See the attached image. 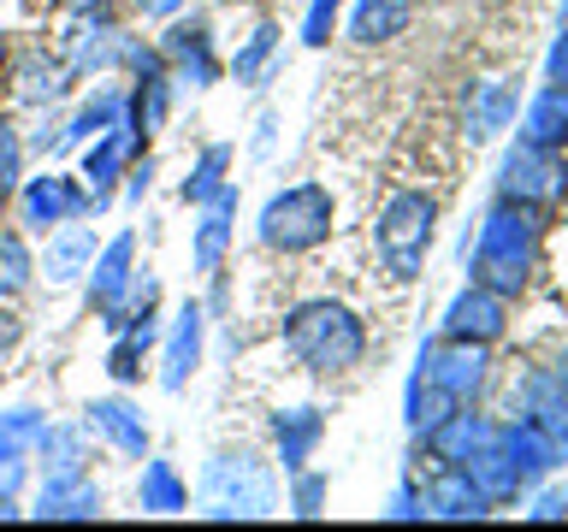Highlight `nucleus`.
I'll list each match as a JSON object with an SVG mask.
<instances>
[{"label": "nucleus", "mask_w": 568, "mask_h": 532, "mask_svg": "<svg viewBox=\"0 0 568 532\" xmlns=\"http://www.w3.org/2000/svg\"><path fill=\"white\" fill-rule=\"evenodd\" d=\"M284 349H291L314 379H337V372L362 367L367 331L344 301L320 296V301H302V308L284 314Z\"/></svg>", "instance_id": "f257e3e1"}, {"label": "nucleus", "mask_w": 568, "mask_h": 532, "mask_svg": "<svg viewBox=\"0 0 568 532\" xmlns=\"http://www.w3.org/2000/svg\"><path fill=\"white\" fill-rule=\"evenodd\" d=\"M539 260V207L527 202H497L479 225V248H474V284H486L497 296H521Z\"/></svg>", "instance_id": "f03ea898"}, {"label": "nucleus", "mask_w": 568, "mask_h": 532, "mask_svg": "<svg viewBox=\"0 0 568 532\" xmlns=\"http://www.w3.org/2000/svg\"><path fill=\"white\" fill-rule=\"evenodd\" d=\"M273 509H278V485H273V468H266L261 456L220 450L207 461V473H202V514H213V521H231V514L261 521V514H273Z\"/></svg>", "instance_id": "7ed1b4c3"}, {"label": "nucleus", "mask_w": 568, "mask_h": 532, "mask_svg": "<svg viewBox=\"0 0 568 532\" xmlns=\"http://www.w3.org/2000/svg\"><path fill=\"white\" fill-rule=\"evenodd\" d=\"M433 225H438V202L420 190H397L379 207V225H373V248H379V266L397 284L420 278L426 248H433Z\"/></svg>", "instance_id": "20e7f679"}, {"label": "nucleus", "mask_w": 568, "mask_h": 532, "mask_svg": "<svg viewBox=\"0 0 568 532\" xmlns=\"http://www.w3.org/2000/svg\"><path fill=\"white\" fill-rule=\"evenodd\" d=\"M332 213L337 202L326 184H291L261 207V243L278 248V255H308L332 237Z\"/></svg>", "instance_id": "39448f33"}, {"label": "nucleus", "mask_w": 568, "mask_h": 532, "mask_svg": "<svg viewBox=\"0 0 568 532\" xmlns=\"http://www.w3.org/2000/svg\"><path fill=\"white\" fill-rule=\"evenodd\" d=\"M504 195L527 207H550L568 195V166L562 149H532V142H515L504 160Z\"/></svg>", "instance_id": "423d86ee"}, {"label": "nucleus", "mask_w": 568, "mask_h": 532, "mask_svg": "<svg viewBox=\"0 0 568 532\" xmlns=\"http://www.w3.org/2000/svg\"><path fill=\"white\" fill-rule=\"evenodd\" d=\"M420 372L433 379L450 402H474V390L486 385V344H468V337H444L420 355Z\"/></svg>", "instance_id": "0eeeda50"}, {"label": "nucleus", "mask_w": 568, "mask_h": 532, "mask_svg": "<svg viewBox=\"0 0 568 532\" xmlns=\"http://www.w3.org/2000/svg\"><path fill=\"white\" fill-rule=\"evenodd\" d=\"M515 408H521L515 420H527L557 443H568V379L557 367H532L527 379H515Z\"/></svg>", "instance_id": "6e6552de"}, {"label": "nucleus", "mask_w": 568, "mask_h": 532, "mask_svg": "<svg viewBox=\"0 0 568 532\" xmlns=\"http://www.w3.org/2000/svg\"><path fill=\"white\" fill-rule=\"evenodd\" d=\"M420 509L438 514V521H479V514H491V497L474 485V473L462 461H444L420 485Z\"/></svg>", "instance_id": "1a4fd4ad"}, {"label": "nucleus", "mask_w": 568, "mask_h": 532, "mask_svg": "<svg viewBox=\"0 0 568 532\" xmlns=\"http://www.w3.org/2000/svg\"><path fill=\"white\" fill-rule=\"evenodd\" d=\"M509 326V296L486 290V284H468L450 308H444V337H468V344H497Z\"/></svg>", "instance_id": "9d476101"}, {"label": "nucleus", "mask_w": 568, "mask_h": 532, "mask_svg": "<svg viewBox=\"0 0 568 532\" xmlns=\"http://www.w3.org/2000/svg\"><path fill=\"white\" fill-rule=\"evenodd\" d=\"M101 202L89 190H78V177H60V172H48V177H30V190H24V225L36 231H53V225H65V219H83V213H95Z\"/></svg>", "instance_id": "9b49d317"}, {"label": "nucleus", "mask_w": 568, "mask_h": 532, "mask_svg": "<svg viewBox=\"0 0 568 532\" xmlns=\"http://www.w3.org/2000/svg\"><path fill=\"white\" fill-rule=\"evenodd\" d=\"M131 255H136V237L124 231V237L106 243V255L95 260V273H89V308H95L113 331H119V319H124V290H131Z\"/></svg>", "instance_id": "f8f14e48"}, {"label": "nucleus", "mask_w": 568, "mask_h": 532, "mask_svg": "<svg viewBox=\"0 0 568 532\" xmlns=\"http://www.w3.org/2000/svg\"><path fill=\"white\" fill-rule=\"evenodd\" d=\"M83 420H89V432H101L119 456H131V461L149 456V426H142V415L124 397H95L83 408Z\"/></svg>", "instance_id": "ddd939ff"}, {"label": "nucleus", "mask_w": 568, "mask_h": 532, "mask_svg": "<svg viewBox=\"0 0 568 532\" xmlns=\"http://www.w3.org/2000/svg\"><path fill=\"white\" fill-rule=\"evenodd\" d=\"M36 514H42V521H95V514H101V485H95L89 473H71V479H42Z\"/></svg>", "instance_id": "4468645a"}, {"label": "nucleus", "mask_w": 568, "mask_h": 532, "mask_svg": "<svg viewBox=\"0 0 568 532\" xmlns=\"http://www.w3.org/2000/svg\"><path fill=\"white\" fill-rule=\"evenodd\" d=\"M497 432H504V450L515 456V468H521L527 485L545 473H557V461L568 456V443H557L550 432H539V426H527V420H509V426H497Z\"/></svg>", "instance_id": "2eb2a0df"}, {"label": "nucleus", "mask_w": 568, "mask_h": 532, "mask_svg": "<svg viewBox=\"0 0 568 532\" xmlns=\"http://www.w3.org/2000/svg\"><path fill=\"white\" fill-rule=\"evenodd\" d=\"M202 225H195V273H220L225 260V243H231V219H237V190H213L202 202Z\"/></svg>", "instance_id": "dca6fc26"}, {"label": "nucleus", "mask_w": 568, "mask_h": 532, "mask_svg": "<svg viewBox=\"0 0 568 532\" xmlns=\"http://www.w3.org/2000/svg\"><path fill=\"white\" fill-rule=\"evenodd\" d=\"M160 53L178 65V78H190L195 89H207L213 78H220V65H213V42H207V24L195 18V24H172L166 42H160Z\"/></svg>", "instance_id": "f3484780"}, {"label": "nucleus", "mask_w": 568, "mask_h": 532, "mask_svg": "<svg viewBox=\"0 0 568 532\" xmlns=\"http://www.w3.org/2000/svg\"><path fill=\"white\" fill-rule=\"evenodd\" d=\"M462 468L474 473V485L491 497V503H509V497H521L527 491V479H521V468H515V456L504 450V432H497L491 443H479V450L462 461Z\"/></svg>", "instance_id": "a211bd4d"}, {"label": "nucleus", "mask_w": 568, "mask_h": 532, "mask_svg": "<svg viewBox=\"0 0 568 532\" xmlns=\"http://www.w3.org/2000/svg\"><path fill=\"white\" fill-rule=\"evenodd\" d=\"M521 142H532V149H568V89L562 83H545L539 95L527 101Z\"/></svg>", "instance_id": "6ab92c4d"}, {"label": "nucleus", "mask_w": 568, "mask_h": 532, "mask_svg": "<svg viewBox=\"0 0 568 532\" xmlns=\"http://www.w3.org/2000/svg\"><path fill=\"white\" fill-rule=\"evenodd\" d=\"M320 438H326V415L320 408H284V415H273V443H278L284 473H302V461L314 456Z\"/></svg>", "instance_id": "aec40b11"}, {"label": "nucleus", "mask_w": 568, "mask_h": 532, "mask_svg": "<svg viewBox=\"0 0 568 532\" xmlns=\"http://www.w3.org/2000/svg\"><path fill=\"white\" fill-rule=\"evenodd\" d=\"M515 106H521V95H515L509 78L474 83V95H468V136H474V142H491L497 131H509V124H515Z\"/></svg>", "instance_id": "412c9836"}, {"label": "nucleus", "mask_w": 568, "mask_h": 532, "mask_svg": "<svg viewBox=\"0 0 568 532\" xmlns=\"http://www.w3.org/2000/svg\"><path fill=\"white\" fill-rule=\"evenodd\" d=\"M491 438H497V426L486 415H468V402H462L456 415H444L433 432H426V443H433L438 461H468L479 443H491Z\"/></svg>", "instance_id": "4be33fe9"}, {"label": "nucleus", "mask_w": 568, "mask_h": 532, "mask_svg": "<svg viewBox=\"0 0 568 532\" xmlns=\"http://www.w3.org/2000/svg\"><path fill=\"white\" fill-rule=\"evenodd\" d=\"M136 124L124 119V124H113V131H101V142L83 154V177L95 184V202H106V190H113V177L124 172V160H131V149H136Z\"/></svg>", "instance_id": "5701e85b"}, {"label": "nucleus", "mask_w": 568, "mask_h": 532, "mask_svg": "<svg viewBox=\"0 0 568 532\" xmlns=\"http://www.w3.org/2000/svg\"><path fill=\"white\" fill-rule=\"evenodd\" d=\"M408 18H415V7H408V0H355L349 35H355L362 48H379V42H390V35L408 30Z\"/></svg>", "instance_id": "b1692460"}, {"label": "nucleus", "mask_w": 568, "mask_h": 532, "mask_svg": "<svg viewBox=\"0 0 568 532\" xmlns=\"http://www.w3.org/2000/svg\"><path fill=\"white\" fill-rule=\"evenodd\" d=\"M195 361H202V308H195V301H184V314H178V326H172V344H166V372H160V385H166V390H184V379L195 372Z\"/></svg>", "instance_id": "393cba45"}, {"label": "nucleus", "mask_w": 568, "mask_h": 532, "mask_svg": "<svg viewBox=\"0 0 568 532\" xmlns=\"http://www.w3.org/2000/svg\"><path fill=\"white\" fill-rule=\"evenodd\" d=\"M36 456H42L48 479H71V473H83V461H89L78 426H42V438H36Z\"/></svg>", "instance_id": "a878e982"}, {"label": "nucleus", "mask_w": 568, "mask_h": 532, "mask_svg": "<svg viewBox=\"0 0 568 532\" xmlns=\"http://www.w3.org/2000/svg\"><path fill=\"white\" fill-rule=\"evenodd\" d=\"M131 119V95H119V89H95V101H83V113L65 124L60 142H83V136H101L113 131V124Z\"/></svg>", "instance_id": "bb28decb"}, {"label": "nucleus", "mask_w": 568, "mask_h": 532, "mask_svg": "<svg viewBox=\"0 0 568 532\" xmlns=\"http://www.w3.org/2000/svg\"><path fill=\"white\" fill-rule=\"evenodd\" d=\"M136 503L149 509V514H178V509H190V491H184V479H178L172 461H149V468H142Z\"/></svg>", "instance_id": "cd10ccee"}, {"label": "nucleus", "mask_w": 568, "mask_h": 532, "mask_svg": "<svg viewBox=\"0 0 568 532\" xmlns=\"http://www.w3.org/2000/svg\"><path fill=\"white\" fill-rule=\"evenodd\" d=\"M89 260H95V231H89V225H65L60 237L48 243V278H53V284L78 278Z\"/></svg>", "instance_id": "c85d7f7f"}, {"label": "nucleus", "mask_w": 568, "mask_h": 532, "mask_svg": "<svg viewBox=\"0 0 568 532\" xmlns=\"http://www.w3.org/2000/svg\"><path fill=\"white\" fill-rule=\"evenodd\" d=\"M18 95L24 101H60L65 95V71L53 65V60H42V53H24V60H18Z\"/></svg>", "instance_id": "c756f323"}, {"label": "nucleus", "mask_w": 568, "mask_h": 532, "mask_svg": "<svg viewBox=\"0 0 568 532\" xmlns=\"http://www.w3.org/2000/svg\"><path fill=\"white\" fill-rule=\"evenodd\" d=\"M225 166H231V149H225V142H213V149H202V160H195V172L184 177V202H207L213 190H225Z\"/></svg>", "instance_id": "7c9ffc66"}, {"label": "nucleus", "mask_w": 568, "mask_h": 532, "mask_svg": "<svg viewBox=\"0 0 568 532\" xmlns=\"http://www.w3.org/2000/svg\"><path fill=\"white\" fill-rule=\"evenodd\" d=\"M30 248H24V237L18 231H0V296H18L30 284Z\"/></svg>", "instance_id": "2f4dec72"}, {"label": "nucleus", "mask_w": 568, "mask_h": 532, "mask_svg": "<svg viewBox=\"0 0 568 532\" xmlns=\"http://www.w3.org/2000/svg\"><path fill=\"white\" fill-rule=\"evenodd\" d=\"M18 177H24V136H18V124L0 113V202L18 195Z\"/></svg>", "instance_id": "473e14b6"}, {"label": "nucleus", "mask_w": 568, "mask_h": 532, "mask_svg": "<svg viewBox=\"0 0 568 532\" xmlns=\"http://www.w3.org/2000/svg\"><path fill=\"white\" fill-rule=\"evenodd\" d=\"M273 48H278V30L273 24H261L255 35H248V48L231 60V71H237V83H255L261 71H266V60H273Z\"/></svg>", "instance_id": "72a5a7b5"}, {"label": "nucleus", "mask_w": 568, "mask_h": 532, "mask_svg": "<svg viewBox=\"0 0 568 532\" xmlns=\"http://www.w3.org/2000/svg\"><path fill=\"white\" fill-rule=\"evenodd\" d=\"M18 485H24V443L0 438V497H18Z\"/></svg>", "instance_id": "f704fd0d"}, {"label": "nucleus", "mask_w": 568, "mask_h": 532, "mask_svg": "<svg viewBox=\"0 0 568 532\" xmlns=\"http://www.w3.org/2000/svg\"><path fill=\"white\" fill-rule=\"evenodd\" d=\"M332 18H337V0H308V24H302V42H332Z\"/></svg>", "instance_id": "c9c22d12"}, {"label": "nucleus", "mask_w": 568, "mask_h": 532, "mask_svg": "<svg viewBox=\"0 0 568 532\" xmlns=\"http://www.w3.org/2000/svg\"><path fill=\"white\" fill-rule=\"evenodd\" d=\"M532 521H562L568 514V485H550V491H539V503L527 509Z\"/></svg>", "instance_id": "e433bc0d"}, {"label": "nucleus", "mask_w": 568, "mask_h": 532, "mask_svg": "<svg viewBox=\"0 0 568 532\" xmlns=\"http://www.w3.org/2000/svg\"><path fill=\"white\" fill-rule=\"evenodd\" d=\"M320 497H326V479H320V473H302V479H296V514H320Z\"/></svg>", "instance_id": "4c0bfd02"}, {"label": "nucleus", "mask_w": 568, "mask_h": 532, "mask_svg": "<svg viewBox=\"0 0 568 532\" xmlns=\"http://www.w3.org/2000/svg\"><path fill=\"white\" fill-rule=\"evenodd\" d=\"M545 78L568 89V30H562L557 42H550V53H545Z\"/></svg>", "instance_id": "58836bf2"}, {"label": "nucleus", "mask_w": 568, "mask_h": 532, "mask_svg": "<svg viewBox=\"0 0 568 532\" xmlns=\"http://www.w3.org/2000/svg\"><path fill=\"white\" fill-rule=\"evenodd\" d=\"M390 514H397V521H415V514H426V509H420V491L403 485L397 497H390Z\"/></svg>", "instance_id": "ea45409f"}, {"label": "nucleus", "mask_w": 568, "mask_h": 532, "mask_svg": "<svg viewBox=\"0 0 568 532\" xmlns=\"http://www.w3.org/2000/svg\"><path fill=\"white\" fill-rule=\"evenodd\" d=\"M18 337H24V326H18V314L7 308V301H0V349H12Z\"/></svg>", "instance_id": "a19ab883"}, {"label": "nucleus", "mask_w": 568, "mask_h": 532, "mask_svg": "<svg viewBox=\"0 0 568 532\" xmlns=\"http://www.w3.org/2000/svg\"><path fill=\"white\" fill-rule=\"evenodd\" d=\"M131 7H136L142 18H172L178 7H184V0H131Z\"/></svg>", "instance_id": "79ce46f5"}, {"label": "nucleus", "mask_w": 568, "mask_h": 532, "mask_svg": "<svg viewBox=\"0 0 568 532\" xmlns=\"http://www.w3.org/2000/svg\"><path fill=\"white\" fill-rule=\"evenodd\" d=\"M65 12H106V0H60Z\"/></svg>", "instance_id": "37998d69"}, {"label": "nucleus", "mask_w": 568, "mask_h": 532, "mask_svg": "<svg viewBox=\"0 0 568 532\" xmlns=\"http://www.w3.org/2000/svg\"><path fill=\"white\" fill-rule=\"evenodd\" d=\"M149 172H154V166H149V160H142V166L131 172V195H142V190H149Z\"/></svg>", "instance_id": "c03bdc74"}, {"label": "nucleus", "mask_w": 568, "mask_h": 532, "mask_svg": "<svg viewBox=\"0 0 568 532\" xmlns=\"http://www.w3.org/2000/svg\"><path fill=\"white\" fill-rule=\"evenodd\" d=\"M12 514H18V509H12V497H0V521H12Z\"/></svg>", "instance_id": "a18cd8bd"}, {"label": "nucleus", "mask_w": 568, "mask_h": 532, "mask_svg": "<svg viewBox=\"0 0 568 532\" xmlns=\"http://www.w3.org/2000/svg\"><path fill=\"white\" fill-rule=\"evenodd\" d=\"M557 372H562V379H568V355H562V367H557Z\"/></svg>", "instance_id": "49530a36"}, {"label": "nucleus", "mask_w": 568, "mask_h": 532, "mask_svg": "<svg viewBox=\"0 0 568 532\" xmlns=\"http://www.w3.org/2000/svg\"><path fill=\"white\" fill-rule=\"evenodd\" d=\"M0 60H7V42H0Z\"/></svg>", "instance_id": "de8ad7c7"}]
</instances>
